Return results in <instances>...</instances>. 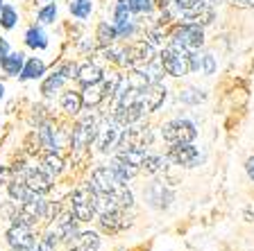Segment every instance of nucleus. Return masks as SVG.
I'll use <instances>...</instances> for the list:
<instances>
[{"instance_id": "f257e3e1", "label": "nucleus", "mask_w": 254, "mask_h": 251, "mask_svg": "<svg viewBox=\"0 0 254 251\" xmlns=\"http://www.w3.org/2000/svg\"><path fill=\"white\" fill-rule=\"evenodd\" d=\"M91 186L100 197V208L107 204L121 206V208H132L134 206V195L132 190L127 188L125 183L111 172L109 165H100L95 167L93 174H91Z\"/></svg>"}, {"instance_id": "f03ea898", "label": "nucleus", "mask_w": 254, "mask_h": 251, "mask_svg": "<svg viewBox=\"0 0 254 251\" xmlns=\"http://www.w3.org/2000/svg\"><path fill=\"white\" fill-rule=\"evenodd\" d=\"M70 210H73V215L79 222H91L98 215V210H100V197H98V193L93 190L91 183H86V186H82V188H77L73 193V197H70Z\"/></svg>"}, {"instance_id": "7ed1b4c3", "label": "nucleus", "mask_w": 254, "mask_h": 251, "mask_svg": "<svg viewBox=\"0 0 254 251\" xmlns=\"http://www.w3.org/2000/svg\"><path fill=\"white\" fill-rule=\"evenodd\" d=\"M14 224L23 226H37L41 220H48V204L41 199V195H34L27 201H21V206L16 208V213L11 215Z\"/></svg>"}, {"instance_id": "20e7f679", "label": "nucleus", "mask_w": 254, "mask_h": 251, "mask_svg": "<svg viewBox=\"0 0 254 251\" xmlns=\"http://www.w3.org/2000/svg\"><path fill=\"white\" fill-rule=\"evenodd\" d=\"M159 61H161V68H164L166 75L170 77H182L190 70V57H189V50L180 46H170L166 50H161L159 54Z\"/></svg>"}, {"instance_id": "39448f33", "label": "nucleus", "mask_w": 254, "mask_h": 251, "mask_svg": "<svg viewBox=\"0 0 254 251\" xmlns=\"http://www.w3.org/2000/svg\"><path fill=\"white\" fill-rule=\"evenodd\" d=\"M14 172V179H21V181L27 183V188L34 195H46L50 193L53 183H50V174L43 172L41 167H25V163H16L11 167Z\"/></svg>"}, {"instance_id": "423d86ee", "label": "nucleus", "mask_w": 254, "mask_h": 251, "mask_svg": "<svg viewBox=\"0 0 254 251\" xmlns=\"http://www.w3.org/2000/svg\"><path fill=\"white\" fill-rule=\"evenodd\" d=\"M175 7L186 21L195 25H206L213 21V5H209L206 0H175Z\"/></svg>"}, {"instance_id": "0eeeda50", "label": "nucleus", "mask_w": 254, "mask_h": 251, "mask_svg": "<svg viewBox=\"0 0 254 251\" xmlns=\"http://www.w3.org/2000/svg\"><path fill=\"white\" fill-rule=\"evenodd\" d=\"M161 136H164V141L168 145H175V143H193L197 136V129L186 118H175V120H168L161 127Z\"/></svg>"}, {"instance_id": "6e6552de", "label": "nucleus", "mask_w": 254, "mask_h": 251, "mask_svg": "<svg viewBox=\"0 0 254 251\" xmlns=\"http://www.w3.org/2000/svg\"><path fill=\"white\" fill-rule=\"evenodd\" d=\"M170 41L173 46H180L184 50H200L204 43V32L195 23H182L170 32Z\"/></svg>"}, {"instance_id": "1a4fd4ad", "label": "nucleus", "mask_w": 254, "mask_h": 251, "mask_svg": "<svg viewBox=\"0 0 254 251\" xmlns=\"http://www.w3.org/2000/svg\"><path fill=\"white\" fill-rule=\"evenodd\" d=\"M98 224H100V229L105 231V233L114 236V233H121V231H125L127 226H129V217H127L125 208L107 204L98 210Z\"/></svg>"}, {"instance_id": "9d476101", "label": "nucleus", "mask_w": 254, "mask_h": 251, "mask_svg": "<svg viewBox=\"0 0 254 251\" xmlns=\"http://www.w3.org/2000/svg\"><path fill=\"white\" fill-rule=\"evenodd\" d=\"M95 138H98V120H95L93 115H84L73 129V138H70L73 150L75 152H84Z\"/></svg>"}, {"instance_id": "9b49d317", "label": "nucleus", "mask_w": 254, "mask_h": 251, "mask_svg": "<svg viewBox=\"0 0 254 251\" xmlns=\"http://www.w3.org/2000/svg\"><path fill=\"white\" fill-rule=\"evenodd\" d=\"M152 143V131L148 127L129 125L118 138L116 150H145Z\"/></svg>"}, {"instance_id": "f8f14e48", "label": "nucleus", "mask_w": 254, "mask_h": 251, "mask_svg": "<svg viewBox=\"0 0 254 251\" xmlns=\"http://www.w3.org/2000/svg\"><path fill=\"white\" fill-rule=\"evenodd\" d=\"M145 115V109H143L141 102H123L118 100L116 111H114V122H118L121 127H129V125H136Z\"/></svg>"}, {"instance_id": "ddd939ff", "label": "nucleus", "mask_w": 254, "mask_h": 251, "mask_svg": "<svg viewBox=\"0 0 254 251\" xmlns=\"http://www.w3.org/2000/svg\"><path fill=\"white\" fill-rule=\"evenodd\" d=\"M143 197H145V201H148L152 208L164 210V208H168L170 201H173V190H170L164 181H152L148 188L143 190Z\"/></svg>"}, {"instance_id": "4468645a", "label": "nucleus", "mask_w": 254, "mask_h": 251, "mask_svg": "<svg viewBox=\"0 0 254 251\" xmlns=\"http://www.w3.org/2000/svg\"><path fill=\"white\" fill-rule=\"evenodd\" d=\"M200 158V152L193 143H175L168 150V161H173L175 165L182 167H193Z\"/></svg>"}, {"instance_id": "2eb2a0df", "label": "nucleus", "mask_w": 254, "mask_h": 251, "mask_svg": "<svg viewBox=\"0 0 254 251\" xmlns=\"http://www.w3.org/2000/svg\"><path fill=\"white\" fill-rule=\"evenodd\" d=\"M166 100V86L161 82H152V84H143L141 93H138V102L143 104L145 113L148 111H157L161 106V102Z\"/></svg>"}, {"instance_id": "dca6fc26", "label": "nucleus", "mask_w": 254, "mask_h": 251, "mask_svg": "<svg viewBox=\"0 0 254 251\" xmlns=\"http://www.w3.org/2000/svg\"><path fill=\"white\" fill-rule=\"evenodd\" d=\"M55 226H53V233L57 236L59 242H73V238H77V217L73 215V210H66V213L57 215L53 217Z\"/></svg>"}, {"instance_id": "f3484780", "label": "nucleus", "mask_w": 254, "mask_h": 251, "mask_svg": "<svg viewBox=\"0 0 254 251\" xmlns=\"http://www.w3.org/2000/svg\"><path fill=\"white\" fill-rule=\"evenodd\" d=\"M7 242H9L11 249H32V247L37 245V238L32 233L30 226H23V224H14L9 226L7 231Z\"/></svg>"}, {"instance_id": "a211bd4d", "label": "nucleus", "mask_w": 254, "mask_h": 251, "mask_svg": "<svg viewBox=\"0 0 254 251\" xmlns=\"http://www.w3.org/2000/svg\"><path fill=\"white\" fill-rule=\"evenodd\" d=\"M102 77H105V73H102L100 66H98V63L86 61V63H82V66L77 68V77L75 79H77L82 86H89V84H100Z\"/></svg>"}, {"instance_id": "6ab92c4d", "label": "nucleus", "mask_w": 254, "mask_h": 251, "mask_svg": "<svg viewBox=\"0 0 254 251\" xmlns=\"http://www.w3.org/2000/svg\"><path fill=\"white\" fill-rule=\"evenodd\" d=\"M98 145H100V152H109L118 145V138H121V131H118V122H111V125L102 127L98 131Z\"/></svg>"}, {"instance_id": "aec40b11", "label": "nucleus", "mask_w": 254, "mask_h": 251, "mask_svg": "<svg viewBox=\"0 0 254 251\" xmlns=\"http://www.w3.org/2000/svg\"><path fill=\"white\" fill-rule=\"evenodd\" d=\"M100 249V236L93 231H84L77 233L73 242H70V251H98Z\"/></svg>"}, {"instance_id": "412c9836", "label": "nucleus", "mask_w": 254, "mask_h": 251, "mask_svg": "<svg viewBox=\"0 0 254 251\" xmlns=\"http://www.w3.org/2000/svg\"><path fill=\"white\" fill-rule=\"evenodd\" d=\"M141 167L148 174H164L166 170H168V156H161V154H145Z\"/></svg>"}, {"instance_id": "4be33fe9", "label": "nucleus", "mask_w": 254, "mask_h": 251, "mask_svg": "<svg viewBox=\"0 0 254 251\" xmlns=\"http://www.w3.org/2000/svg\"><path fill=\"white\" fill-rule=\"evenodd\" d=\"M23 66H25V59H23L21 52H7L5 57L0 59V68L5 70L7 75H21Z\"/></svg>"}, {"instance_id": "5701e85b", "label": "nucleus", "mask_w": 254, "mask_h": 251, "mask_svg": "<svg viewBox=\"0 0 254 251\" xmlns=\"http://www.w3.org/2000/svg\"><path fill=\"white\" fill-rule=\"evenodd\" d=\"M59 102H62V109L70 115L79 113V109L84 106V102H82V93H77V91H66V93H62Z\"/></svg>"}, {"instance_id": "b1692460", "label": "nucleus", "mask_w": 254, "mask_h": 251, "mask_svg": "<svg viewBox=\"0 0 254 251\" xmlns=\"http://www.w3.org/2000/svg\"><path fill=\"white\" fill-rule=\"evenodd\" d=\"M7 190H9V197L14 199V201H27V199L34 197V193L27 188V183L21 181V179H11Z\"/></svg>"}, {"instance_id": "393cba45", "label": "nucleus", "mask_w": 254, "mask_h": 251, "mask_svg": "<svg viewBox=\"0 0 254 251\" xmlns=\"http://www.w3.org/2000/svg\"><path fill=\"white\" fill-rule=\"evenodd\" d=\"M105 100V91H102L100 84H89V86H84V91H82V102H84V106H98Z\"/></svg>"}, {"instance_id": "a878e982", "label": "nucleus", "mask_w": 254, "mask_h": 251, "mask_svg": "<svg viewBox=\"0 0 254 251\" xmlns=\"http://www.w3.org/2000/svg\"><path fill=\"white\" fill-rule=\"evenodd\" d=\"M116 30H118V37L129 34V7H127L125 0H121L116 5Z\"/></svg>"}, {"instance_id": "bb28decb", "label": "nucleus", "mask_w": 254, "mask_h": 251, "mask_svg": "<svg viewBox=\"0 0 254 251\" xmlns=\"http://www.w3.org/2000/svg\"><path fill=\"white\" fill-rule=\"evenodd\" d=\"M41 170L48 172L50 177H57V174H62V170H64V158L59 156L57 152H48L41 161Z\"/></svg>"}, {"instance_id": "cd10ccee", "label": "nucleus", "mask_w": 254, "mask_h": 251, "mask_svg": "<svg viewBox=\"0 0 254 251\" xmlns=\"http://www.w3.org/2000/svg\"><path fill=\"white\" fill-rule=\"evenodd\" d=\"M109 167H111V172L116 174L121 181H127V179H132L134 174L138 172V167H134V165H129V163H125V161H121V158H114V161L109 163Z\"/></svg>"}, {"instance_id": "c85d7f7f", "label": "nucleus", "mask_w": 254, "mask_h": 251, "mask_svg": "<svg viewBox=\"0 0 254 251\" xmlns=\"http://www.w3.org/2000/svg\"><path fill=\"white\" fill-rule=\"evenodd\" d=\"M95 39L100 41V46H114L118 39V30L116 25H109V23H100L98 32H95Z\"/></svg>"}, {"instance_id": "c756f323", "label": "nucleus", "mask_w": 254, "mask_h": 251, "mask_svg": "<svg viewBox=\"0 0 254 251\" xmlns=\"http://www.w3.org/2000/svg\"><path fill=\"white\" fill-rule=\"evenodd\" d=\"M43 73H46V63H43L41 59L32 57L30 61H27L25 66H23L21 77H23V79H37V77H41Z\"/></svg>"}, {"instance_id": "7c9ffc66", "label": "nucleus", "mask_w": 254, "mask_h": 251, "mask_svg": "<svg viewBox=\"0 0 254 251\" xmlns=\"http://www.w3.org/2000/svg\"><path fill=\"white\" fill-rule=\"evenodd\" d=\"M116 156L121 158V161L134 165V167H141L143 165V158H145V150H118Z\"/></svg>"}, {"instance_id": "2f4dec72", "label": "nucleus", "mask_w": 254, "mask_h": 251, "mask_svg": "<svg viewBox=\"0 0 254 251\" xmlns=\"http://www.w3.org/2000/svg\"><path fill=\"white\" fill-rule=\"evenodd\" d=\"M121 86H123V77H121V75H118V73H109V77H107L105 84H102L105 98H114V95H118Z\"/></svg>"}, {"instance_id": "473e14b6", "label": "nucleus", "mask_w": 254, "mask_h": 251, "mask_svg": "<svg viewBox=\"0 0 254 251\" xmlns=\"http://www.w3.org/2000/svg\"><path fill=\"white\" fill-rule=\"evenodd\" d=\"M64 79H66V77H64V73H62V70H57V73L50 75V77L43 82L41 93H43V95H55V93L59 91V86L64 84Z\"/></svg>"}, {"instance_id": "72a5a7b5", "label": "nucleus", "mask_w": 254, "mask_h": 251, "mask_svg": "<svg viewBox=\"0 0 254 251\" xmlns=\"http://www.w3.org/2000/svg\"><path fill=\"white\" fill-rule=\"evenodd\" d=\"M25 43L30 48H46L48 41H46V34H43L39 27H30L25 34Z\"/></svg>"}, {"instance_id": "f704fd0d", "label": "nucleus", "mask_w": 254, "mask_h": 251, "mask_svg": "<svg viewBox=\"0 0 254 251\" xmlns=\"http://www.w3.org/2000/svg\"><path fill=\"white\" fill-rule=\"evenodd\" d=\"M93 9V2L91 0H75L73 5H70V14L77 16V18H86Z\"/></svg>"}, {"instance_id": "c9c22d12", "label": "nucleus", "mask_w": 254, "mask_h": 251, "mask_svg": "<svg viewBox=\"0 0 254 251\" xmlns=\"http://www.w3.org/2000/svg\"><path fill=\"white\" fill-rule=\"evenodd\" d=\"M129 11H136V14H148L150 9L154 7L152 0H125Z\"/></svg>"}, {"instance_id": "e433bc0d", "label": "nucleus", "mask_w": 254, "mask_h": 251, "mask_svg": "<svg viewBox=\"0 0 254 251\" xmlns=\"http://www.w3.org/2000/svg\"><path fill=\"white\" fill-rule=\"evenodd\" d=\"M0 25L5 27V30H11V27L16 25V9L2 7V9H0Z\"/></svg>"}, {"instance_id": "4c0bfd02", "label": "nucleus", "mask_w": 254, "mask_h": 251, "mask_svg": "<svg viewBox=\"0 0 254 251\" xmlns=\"http://www.w3.org/2000/svg\"><path fill=\"white\" fill-rule=\"evenodd\" d=\"M55 16H57V7L55 5H46L39 9V21L41 23H53Z\"/></svg>"}, {"instance_id": "58836bf2", "label": "nucleus", "mask_w": 254, "mask_h": 251, "mask_svg": "<svg viewBox=\"0 0 254 251\" xmlns=\"http://www.w3.org/2000/svg\"><path fill=\"white\" fill-rule=\"evenodd\" d=\"M202 66H204L206 75H213V70H216V61H213L211 54H204V57H202Z\"/></svg>"}, {"instance_id": "ea45409f", "label": "nucleus", "mask_w": 254, "mask_h": 251, "mask_svg": "<svg viewBox=\"0 0 254 251\" xmlns=\"http://www.w3.org/2000/svg\"><path fill=\"white\" fill-rule=\"evenodd\" d=\"M229 5L238 7V9H252L254 7V0H227Z\"/></svg>"}, {"instance_id": "a19ab883", "label": "nucleus", "mask_w": 254, "mask_h": 251, "mask_svg": "<svg viewBox=\"0 0 254 251\" xmlns=\"http://www.w3.org/2000/svg\"><path fill=\"white\" fill-rule=\"evenodd\" d=\"M245 170H248V177L254 181V156H250L248 161H245Z\"/></svg>"}, {"instance_id": "79ce46f5", "label": "nucleus", "mask_w": 254, "mask_h": 251, "mask_svg": "<svg viewBox=\"0 0 254 251\" xmlns=\"http://www.w3.org/2000/svg\"><path fill=\"white\" fill-rule=\"evenodd\" d=\"M7 52H9V46H7V41H5V39H0V59L5 57Z\"/></svg>"}, {"instance_id": "37998d69", "label": "nucleus", "mask_w": 254, "mask_h": 251, "mask_svg": "<svg viewBox=\"0 0 254 251\" xmlns=\"http://www.w3.org/2000/svg\"><path fill=\"white\" fill-rule=\"evenodd\" d=\"M152 2H154V5H159V7H164V9L170 5V0H152Z\"/></svg>"}, {"instance_id": "c03bdc74", "label": "nucleus", "mask_w": 254, "mask_h": 251, "mask_svg": "<svg viewBox=\"0 0 254 251\" xmlns=\"http://www.w3.org/2000/svg\"><path fill=\"white\" fill-rule=\"evenodd\" d=\"M206 2H209V5H216V2H218V0H206Z\"/></svg>"}, {"instance_id": "a18cd8bd", "label": "nucleus", "mask_w": 254, "mask_h": 251, "mask_svg": "<svg viewBox=\"0 0 254 251\" xmlns=\"http://www.w3.org/2000/svg\"><path fill=\"white\" fill-rule=\"evenodd\" d=\"M0 98H2V86H0Z\"/></svg>"}, {"instance_id": "49530a36", "label": "nucleus", "mask_w": 254, "mask_h": 251, "mask_svg": "<svg viewBox=\"0 0 254 251\" xmlns=\"http://www.w3.org/2000/svg\"><path fill=\"white\" fill-rule=\"evenodd\" d=\"M0 9H2V0H0Z\"/></svg>"}]
</instances>
